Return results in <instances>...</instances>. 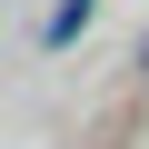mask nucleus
Returning <instances> with one entry per match:
<instances>
[{"instance_id": "nucleus-1", "label": "nucleus", "mask_w": 149, "mask_h": 149, "mask_svg": "<svg viewBox=\"0 0 149 149\" xmlns=\"http://www.w3.org/2000/svg\"><path fill=\"white\" fill-rule=\"evenodd\" d=\"M80 20H90V0H60L50 10V40H80Z\"/></svg>"}]
</instances>
